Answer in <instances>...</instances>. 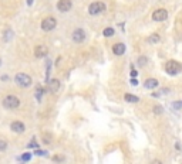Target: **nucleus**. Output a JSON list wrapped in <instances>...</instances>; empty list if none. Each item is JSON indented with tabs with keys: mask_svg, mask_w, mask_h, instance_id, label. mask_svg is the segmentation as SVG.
<instances>
[{
	"mask_svg": "<svg viewBox=\"0 0 182 164\" xmlns=\"http://www.w3.org/2000/svg\"><path fill=\"white\" fill-rule=\"evenodd\" d=\"M2 105H3L4 109L13 111V109H17V107L20 106V99H19L16 95H7V96H4Z\"/></svg>",
	"mask_w": 182,
	"mask_h": 164,
	"instance_id": "obj_1",
	"label": "nucleus"
},
{
	"mask_svg": "<svg viewBox=\"0 0 182 164\" xmlns=\"http://www.w3.org/2000/svg\"><path fill=\"white\" fill-rule=\"evenodd\" d=\"M14 82H16L17 86H20V88H29L33 84V79H31L30 75L24 74V72H19L14 77Z\"/></svg>",
	"mask_w": 182,
	"mask_h": 164,
	"instance_id": "obj_2",
	"label": "nucleus"
},
{
	"mask_svg": "<svg viewBox=\"0 0 182 164\" xmlns=\"http://www.w3.org/2000/svg\"><path fill=\"white\" fill-rule=\"evenodd\" d=\"M165 71H166V74H169V75H176L182 71V65L175 60H169L165 64Z\"/></svg>",
	"mask_w": 182,
	"mask_h": 164,
	"instance_id": "obj_3",
	"label": "nucleus"
},
{
	"mask_svg": "<svg viewBox=\"0 0 182 164\" xmlns=\"http://www.w3.org/2000/svg\"><path fill=\"white\" fill-rule=\"evenodd\" d=\"M104 10H105V4L102 2H94V3H91L88 6V13L91 16H97V14H100Z\"/></svg>",
	"mask_w": 182,
	"mask_h": 164,
	"instance_id": "obj_4",
	"label": "nucleus"
},
{
	"mask_svg": "<svg viewBox=\"0 0 182 164\" xmlns=\"http://www.w3.org/2000/svg\"><path fill=\"white\" fill-rule=\"evenodd\" d=\"M56 26H57V20L54 17H46L41 21V30L43 31H51L56 28Z\"/></svg>",
	"mask_w": 182,
	"mask_h": 164,
	"instance_id": "obj_5",
	"label": "nucleus"
},
{
	"mask_svg": "<svg viewBox=\"0 0 182 164\" xmlns=\"http://www.w3.org/2000/svg\"><path fill=\"white\" fill-rule=\"evenodd\" d=\"M85 37H87V34H85V31L83 30V28H75V30L73 31V34H71L73 41H74V43H77V44L84 43Z\"/></svg>",
	"mask_w": 182,
	"mask_h": 164,
	"instance_id": "obj_6",
	"label": "nucleus"
},
{
	"mask_svg": "<svg viewBox=\"0 0 182 164\" xmlns=\"http://www.w3.org/2000/svg\"><path fill=\"white\" fill-rule=\"evenodd\" d=\"M168 19V11L165 9H157L152 13V20L154 21H165Z\"/></svg>",
	"mask_w": 182,
	"mask_h": 164,
	"instance_id": "obj_7",
	"label": "nucleus"
},
{
	"mask_svg": "<svg viewBox=\"0 0 182 164\" xmlns=\"http://www.w3.org/2000/svg\"><path fill=\"white\" fill-rule=\"evenodd\" d=\"M71 7H73L71 0H58V3H57L58 11H61V13H67L68 10H71Z\"/></svg>",
	"mask_w": 182,
	"mask_h": 164,
	"instance_id": "obj_8",
	"label": "nucleus"
},
{
	"mask_svg": "<svg viewBox=\"0 0 182 164\" xmlns=\"http://www.w3.org/2000/svg\"><path fill=\"white\" fill-rule=\"evenodd\" d=\"M10 129H11V132H14V133H23L24 130H26V126H24V123L23 122H20V120H14V122H11L10 123Z\"/></svg>",
	"mask_w": 182,
	"mask_h": 164,
	"instance_id": "obj_9",
	"label": "nucleus"
},
{
	"mask_svg": "<svg viewBox=\"0 0 182 164\" xmlns=\"http://www.w3.org/2000/svg\"><path fill=\"white\" fill-rule=\"evenodd\" d=\"M125 50H127V47H125V44L122 43H117L112 45V53H114V55H124L125 54Z\"/></svg>",
	"mask_w": 182,
	"mask_h": 164,
	"instance_id": "obj_10",
	"label": "nucleus"
},
{
	"mask_svg": "<svg viewBox=\"0 0 182 164\" xmlns=\"http://www.w3.org/2000/svg\"><path fill=\"white\" fill-rule=\"evenodd\" d=\"M47 55V48L44 47V45H37V47L34 48V57L36 58H43Z\"/></svg>",
	"mask_w": 182,
	"mask_h": 164,
	"instance_id": "obj_11",
	"label": "nucleus"
},
{
	"mask_svg": "<svg viewBox=\"0 0 182 164\" xmlns=\"http://www.w3.org/2000/svg\"><path fill=\"white\" fill-rule=\"evenodd\" d=\"M47 84H48V90L53 92V94H57V90L60 89V81L58 79H50Z\"/></svg>",
	"mask_w": 182,
	"mask_h": 164,
	"instance_id": "obj_12",
	"label": "nucleus"
},
{
	"mask_svg": "<svg viewBox=\"0 0 182 164\" xmlns=\"http://www.w3.org/2000/svg\"><path fill=\"white\" fill-rule=\"evenodd\" d=\"M158 79H155V78H148V79L144 82V86L147 88V89H154V88L158 86Z\"/></svg>",
	"mask_w": 182,
	"mask_h": 164,
	"instance_id": "obj_13",
	"label": "nucleus"
},
{
	"mask_svg": "<svg viewBox=\"0 0 182 164\" xmlns=\"http://www.w3.org/2000/svg\"><path fill=\"white\" fill-rule=\"evenodd\" d=\"M124 99H125V102H130V103H138L139 102V98L132 95V94H125Z\"/></svg>",
	"mask_w": 182,
	"mask_h": 164,
	"instance_id": "obj_14",
	"label": "nucleus"
},
{
	"mask_svg": "<svg viewBox=\"0 0 182 164\" xmlns=\"http://www.w3.org/2000/svg\"><path fill=\"white\" fill-rule=\"evenodd\" d=\"M43 94H46V90H44V88L41 86V85H37L36 86V99H37V102L41 101V98H43Z\"/></svg>",
	"mask_w": 182,
	"mask_h": 164,
	"instance_id": "obj_15",
	"label": "nucleus"
},
{
	"mask_svg": "<svg viewBox=\"0 0 182 164\" xmlns=\"http://www.w3.org/2000/svg\"><path fill=\"white\" fill-rule=\"evenodd\" d=\"M159 40H161V38H159V34H151V36H149L148 37V43L149 44H157V43H159Z\"/></svg>",
	"mask_w": 182,
	"mask_h": 164,
	"instance_id": "obj_16",
	"label": "nucleus"
},
{
	"mask_svg": "<svg viewBox=\"0 0 182 164\" xmlns=\"http://www.w3.org/2000/svg\"><path fill=\"white\" fill-rule=\"evenodd\" d=\"M114 28L112 27H107V28H104V31H102V34H104V37H112L114 36Z\"/></svg>",
	"mask_w": 182,
	"mask_h": 164,
	"instance_id": "obj_17",
	"label": "nucleus"
},
{
	"mask_svg": "<svg viewBox=\"0 0 182 164\" xmlns=\"http://www.w3.org/2000/svg\"><path fill=\"white\" fill-rule=\"evenodd\" d=\"M137 64H138V67H145V65L148 64V58H147V57H144V55H142V57H139V58H138V61H137Z\"/></svg>",
	"mask_w": 182,
	"mask_h": 164,
	"instance_id": "obj_18",
	"label": "nucleus"
},
{
	"mask_svg": "<svg viewBox=\"0 0 182 164\" xmlns=\"http://www.w3.org/2000/svg\"><path fill=\"white\" fill-rule=\"evenodd\" d=\"M11 37H13V31L10 30V28H7L6 31H4V41H10L11 40Z\"/></svg>",
	"mask_w": 182,
	"mask_h": 164,
	"instance_id": "obj_19",
	"label": "nucleus"
},
{
	"mask_svg": "<svg viewBox=\"0 0 182 164\" xmlns=\"http://www.w3.org/2000/svg\"><path fill=\"white\" fill-rule=\"evenodd\" d=\"M152 111H154V115H162V112H164V107L159 106V105H155Z\"/></svg>",
	"mask_w": 182,
	"mask_h": 164,
	"instance_id": "obj_20",
	"label": "nucleus"
},
{
	"mask_svg": "<svg viewBox=\"0 0 182 164\" xmlns=\"http://www.w3.org/2000/svg\"><path fill=\"white\" fill-rule=\"evenodd\" d=\"M6 149H7V141L4 139H0V153L6 151Z\"/></svg>",
	"mask_w": 182,
	"mask_h": 164,
	"instance_id": "obj_21",
	"label": "nucleus"
},
{
	"mask_svg": "<svg viewBox=\"0 0 182 164\" xmlns=\"http://www.w3.org/2000/svg\"><path fill=\"white\" fill-rule=\"evenodd\" d=\"M172 107H174V109H181V107H182V101L174 102V103H172Z\"/></svg>",
	"mask_w": 182,
	"mask_h": 164,
	"instance_id": "obj_22",
	"label": "nucleus"
},
{
	"mask_svg": "<svg viewBox=\"0 0 182 164\" xmlns=\"http://www.w3.org/2000/svg\"><path fill=\"white\" fill-rule=\"evenodd\" d=\"M30 158H31V154L30 153H24L23 156H21V160H23V161H29Z\"/></svg>",
	"mask_w": 182,
	"mask_h": 164,
	"instance_id": "obj_23",
	"label": "nucleus"
},
{
	"mask_svg": "<svg viewBox=\"0 0 182 164\" xmlns=\"http://www.w3.org/2000/svg\"><path fill=\"white\" fill-rule=\"evenodd\" d=\"M130 82H131L132 86H137V85H138V81H137V78H131V81H130Z\"/></svg>",
	"mask_w": 182,
	"mask_h": 164,
	"instance_id": "obj_24",
	"label": "nucleus"
},
{
	"mask_svg": "<svg viewBox=\"0 0 182 164\" xmlns=\"http://www.w3.org/2000/svg\"><path fill=\"white\" fill-rule=\"evenodd\" d=\"M53 160H54V161H58V163H61L60 160H64V157H61V156H54Z\"/></svg>",
	"mask_w": 182,
	"mask_h": 164,
	"instance_id": "obj_25",
	"label": "nucleus"
},
{
	"mask_svg": "<svg viewBox=\"0 0 182 164\" xmlns=\"http://www.w3.org/2000/svg\"><path fill=\"white\" fill-rule=\"evenodd\" d=\"M137 75H138V71H135L134 68H131V77H132V78H135Z\"/></svg>",
	"mask_w": 182,
	"mask_h": 164,
	"instance_id": "obj_26",
	"label": "nucleus"
},
{
	"mask_svg": "<svg viewBox=\"0 0 182 164\" xmlns=\"http://www.w3.org/2000/svg\"><path fill=\"white\" fill-rule=\"evenodd\" d=\"M36 154H39V156H46L47 154V151H43V150H37V151H34Z\"/></svg>",
	"mask_w": 182,
	"mask_h": 164,
	"instance_id": "obj_27",
	"label": "nucleus"
},
{
	"mask_svg": "<svg viewBox=\"0 0 182 164\" xmlns=\"http://www.w3.org/2000/svg\"><path fill=\"white\" fill-rule=\"evenodd\" d=\"M151 164H162V161L161 160H154Z\"/></svg>",
	"mask_w": 182,
	"mask_h": 164,
	"instance_id": "obj_28",
	"label": "nucleus"
},
{
	"mask_svg": "<svg viewBox=\"0 0 182 164\" xmlns=\"http://www.w3.org/2000/svg\"><path fill=\"white\" fill-rule=\"evenodd\" d=\"M33 2H34V0H27V4H29V6H31V4H33Z\"/></svg>",
	"mask_w": 182,
	"mask_h": 164,
	"instance_id": "obj_29",
	"label": "nucleus"
},
{
	"mask_svg": "<svg viewBox=\"0 0 182 164\" xmlns=\"http://www.w3.org/2000/svg\"><path fill=\"white\" fill-rule=\"evenodd\" d=\"M0 65H2V60H0Z\"/></svg>",
	"mask_w": 182,
	"mask_h": 164,
	"instance_id": "obj_30",
	"label": "nucleus"
}]
</instances>
